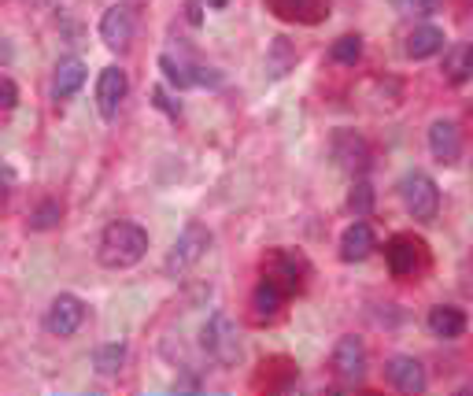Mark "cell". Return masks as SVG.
Wrapping results in <instances>:
<instances>
[{
	"label": "cell",
	"instance_id": "cell-17",
	"mask_svg": "<svg viewBox=\"0 0 473 396\" xmlns=\"http://www.w3.org/2000/svg\"><path fill=\"white\" fill-rule=\"evenodd\" d=\"M82 82H86V63L78 60V56H67V60L56 63L52 97H56V100H67V97H74L78 90H82Z\"/></svg>",
	"mask_w": 473,
	"mask_h": 396
},
{
	"label": "cell",
	"instance_id": "cell-24",
	"mask_svg": "<svg viewBox=\"0 0 473 396\" xmlns=\"http://www.w3.org/2000/svg\"><path fill=\"white\" fill-rule=\"evenodd\" d=\"M348 208L355 212V219H366L370 212H374V185L370 182H355L351 185V193H348Z\"/></svg>",
	"mask_w": 473,
	"mask_h": 396
},
{
	"label": "cell",
	"instance_id": "cell-12",
	"mask_svg": "<svg viewBox=\"0 0 473 396\" xmlns=\"http://www.w3.org/2000/svg\"><path fill=\"white\" fill-rule=\"evenodd\" d=\"M385 378L392 389L400 392H425L429 378H425V367L414 360V355H392V360L385 363Z\"/></svg>",
	"mask_w": 473,
	"mask_h": 396
},
{
	"label": "cell",
	"instance_id": "cell-7",
	"mask_svg": "<svg viewBox=\"0 0 473 396\" xmlns=\"http://www.w3.org/2000/svg\"><path fill=\"white\" fill-rule=\"evenodd\" d=\"M329 152H333L337 167L348 171V174H366V171H370V160H374V152H370L366 137L355 134V130H337Z\"/></svg>",
	"mask_w": 473,
	"mask_h": 396
},
{
	"label": "cell",
	"instance_id": "cell-27",
	"mask_svg": "<svg viewBox=\"0 0 473 396\" xmlns=\"http://www.w3.org/2000/svg\"><path fill=\"white\" fill-rule=\"evenodd\" d=\"M0 93H5V100H0V104H5V111H12L15 100H19V90H15L12 78H5V82H0Z\"/></svg>",
	"mask_w": 473,
	"mask_h": 396
},
{
	"label": "cell",
	"instance_id": "cell-2",
	"mask_svg": "<svg viewBox=\"0 0 473 396\" xmlns=\"http://www.w3.org/2000/svg\"><path fill=\"white\" fill-rule=\"evenodd\" d=\"M200 348L208 352V360L218 363L222 371H229V367L241 363V334H236V326H233L229 315L215 311L211 319L200 326Z\"/></svg>",
	"mask_w": 473,
	"mask_h": 396
},
{
	"label": "cell",
	"instance_id": "cell-23",
	"mask_svg": "<svg viewBox=\"0 0 473 396\" xmlns=\"http://www.w3.org/2000/svg\"><path fill=\"white\" fill-rule=\"evenodd\" d=\"M329 60L340 63V67H355L363 60V37L359 33H344L329 45Z\"/></svg>",
	"mask_w": 473,
	"mask_h": 396
},
{
	"label": "cell",
	"instance_id": "cell-1",
	"mask_svg": "<svg viewBox=\"0 0 473 396\" xmlns=\"http://www.w3.org/2000/svg\"><path fill=\"white\" fill-rule=\"evenodd\" d=\"M148 252V230L137 226V222H107L104 233H100V245H97V259L107 267V270H126L134 263H141Z\"/></svg>",
	"mask_w": 473,
	"mask_h": 396
},
{
	"label": "cell",
	"instance_id": "cell-11",
	"mask_svg": "<svg viewBox=\"0 0 473 396\" xmlns=\"http://www.w3.org/2000/svg\"><path fill=\"white\" fill-rule=\"evenodd\" d=\"M429 152H432V160L451 167L459 164V156H462V130L451 123V118H437V123L429 127Z\"/></svg>",
	"mask_w": 473,
	"mask_h": 396
},
{
	"label": "cell",
	"instance_id": "cell-5",
	"mask_svg": "<svg viewBox=\"0 0 473 396\" xmlns=\"http://www.w3.org/2000/svg\"><path fill=\"white\" fill-rule=\"evenodd\" d=\"M366 371H370V355H366L363 337H355V334L340 337L333 348V374L348 385H359L366 378Z\"/></svg>",
	"mask_w": 473,
	"mask_h": 396
},
{
	"label": "cell",
	"instance_id": "cell-13",
	"mask_svg": "<svg viewBox=\"0 0 473 396\" xmlns=\"http://www.w3.org/2000/svg\"><path fill=\"white\" fill-rule=\"evenodd\" d=\"M126 71H118V67H104L100 71V82H97V108L104 118H115L118 115V104L126 100Z\"/></svg>",
	"mask_w": 473,
	"mask_h": 396
},
{
	"label": "cell",
	"instance_id": "cell-25",
	"mask_svg": "<svg viewBox=\"0 0 473 396\" xmlns=\"http://www.w3.org/2000/svg\"><path fill=\"white\" fill-rule=\"evenodd\" d=\"M60 215H63L60 201H42L30 215V230H52V226H60Z\"/></svg>",
	"mask_w": 473,
	"mask_h": 396
},
{
	"label": "cell",
	"instance_id": "cell-16",
	"mask_svg": "<svg viewBox=\"0 0 473 396\" xmlns=\"http://www.w3.org/2000/svg\"><path fill=\"white\" fill-rule=\"evenodd\" d=\"M425 323H429V330L437 334V337L455 341V337L466 334V311L455 307V304H437V307H429V319Z\"/></svg>",
	"mask_w": 473,
	"mask_h": 396
},
{
	"label": "cell",
	"instance_id": "cell-14",
	"mask_svg": "<svg viewBox=\"0 0 473 396\" xmlns=\"http://www.w3.org/2000/svg\"><path fill=\"white\" fill-rule=\"evenodd\" d=\"M377 249V233L370 222H351L344 233H340V259L344 263H363L370 252Z\"/></svg>",
	"mask_w": 473,
	"mask_h": 396
},
{
	"label": "cell",
	"instance_id": "cell-10",
	"mask_svg": "<svg viewBox=\"0 0 473 396\" xmlns=\"http://www.w3.org/2000/svg\"><path fill=\"white\" fill-rule=\"evenodd\" d=\"M385 259H388L392 278H411V274L422 267V241H414L407 233H396L385 245Z\"/></svg>",
	"mask_w": 473,
	"mask_h": 396
},
{
	"label": "cell",
	"instance_id": "cell-22",
	"mask_svg": "<svg viewBox=\"0 0 473 396\" xmlns=\"http://www.w3.org/2000/svg\"><path fill=\"white\" fill-rule=\"evenodd\" d=\"M123 363H126V348L118 344V341L100 344V348L93 352V367H97V374H104V378L118 374V371H123Z\"/></svg>",
	"mask_w": 473,
	"mask_h": 396
},
{
	"label": "cell",
	"instance_id": "cell-3",
	"mask_svg": "<svg viewBox=\"0 0 473 396\" xmlns=\"http://www.w3.org/2000/svg\"><path fill=\"white\" fill-rule=\"evenodd\" d=\"M208 249H211V230H208L204 222H189V226L178 233L174 249L167 252L163 270L171 274V278H181L185 270H192L196 263H200V259L208 256Z\"/></svg>",
	"mask_w": 473,
	"mask_h": 396
},
{
	"label": "cell",
	"instance_id": "cell-21",
	"mask_svg": "<svg viewBox=\"0 0 473 396\" xmlns=\"http://www.w3.org/2000/svg\"><path fill=\"white\" fill-rule=\"evenodd\" d=\"M292 67H296L292 42H289V37H274L270 49H266V71H270V78H285Z\"/></svg>",
	"mask_w": 473,
	"mask_h": 396
},
{
	"label": "cell",
	"instance_id": "cell-15",
	"mask_svg": "<svg viewBox=\"0 0 473 396\" xmlns=\"http://www.w3.org/2000/svg\"><path fill=\"white\" fill-rule=\"evenodd\" d=\"M266 8L285 23H319L326 15V0H266Z\"/></svg>",
	"mask_w": 473,
	"mask_h": 396
},
{
	"label": "cell",
	"instance_id": "cell-20",
	"mask_svg": "<svg viewBox=\"0 0 473 396\" xmlns=\"http://www.w3.org/2000/svg\"><path fill=\"white\" fill-rule=\"evenodd\" d=\"M282 304H285V289H282L278 282L263 278V282L255 286V293H252V307H255V319H274V315L282 311Z\"/></svg>",
	"mask_w": 473,
	"mask_h": 396
},
{
	"label": "cell",
	"instance_id": "cell-6",
	"mask_svg": "<svg viewBox=\"0 0 473 396\" xmlns=\"http://www.w3.org/2000/svg\"><path fill=\"white\" fill-rule=\"evenodd\" d=\"M263 278L278 282L285 293H300L303 289V278H307V259L289 252V249H274L266 259H263Z\"/></svg>",
	"mask_w": 473,
	"mask_h": 396
},
{
	"label": "cell",
	"instance_id": "cell-8",
	"mask_svg": "<svg viewBox=\"0 0 473 396\" xmlns=\"http://www.w3.org/2000/svg\"><path fill=\"white\" fill-rule=\"evenodd\" d=\"M82 323H86V304L74 293H60L45 311V330L52 337H70V334L82 330Z\"/></svg>",
	"mask_w": 473,
	"mask_h": 396
},
{
	"label": "cell",
	"instance_id": "cell-18",
	"mask_svg": "<svg viewBox=\"0 0 473 396\" xmlns=\"http://www.w3.org/2000/svg\"><path fill=\"white\" fill-rule=\"evenodd\" d=\"M441 49H444V30L441 26H414L407 33V45H403V52L411 60H429V56H437Z\"/></svg>",
	"mask_w": 473,
	"mask_h": 396
},
{
	"label": "cell",
	"instance_id": "cell-4",
	"mask_svg": "<svg viewBox=\"0 0 473 396\" xmlns=\"http://www.w3.org/2000/svg\"><path fill=\"white\" fill-rule=\"evenodd\" d=\"M400 196H403V208L418 219V222H432L441 215V189L429 174L414 171L400 182Z\"/></svg>",
	"mask_w": 473,
	"mask_h": 396
},
{
	"label": "cell",
	"instance_id": "cell-9",
	"mask_svg": "<svg viewBox=\"0 0 473 396\" xmlns=\"http://www.w3.org/2000/svg\"><path fill=\"white\" fill-rule=\"evenodd\" d=\"M134 33H137V15H134L130 5H111L104 12V19H100V42L107 49H118V52L130 49Z\"/></svg>",
	"mask_w": 473,
	"mask_h": 396
},
{
	"label": "cell",
	"instance_id": "cell-26",
	"mask_svg": "<svg viewBox=\"0 0 473 396\" xmlns=\"http://www.w3.org/2000/svg\"><path fill=\"white\" fill-rule=\"evenodd\" d=\"M437 5H441V0H392V8L403 12V15H429Z\"/></svg>",
	"mask_w": 473,
	"mask_h": 396
},
{
	"label": "cell",
	"instance_id": "cell-19",
	"mask_svg": "<svg viewBox=\"0 0 473 396\" xmlns=\"http://www.w3.org/2000/svg\"><path fill=\"white\" fill-rule=\"evenodd\" d=\"M444 78H448L451 86L469 82V78H473V45L459 42V45L448 49V56H444Z\"/></svg>",
	"mask_w": 473,
	"mask_h": 396
}]
</instances>
